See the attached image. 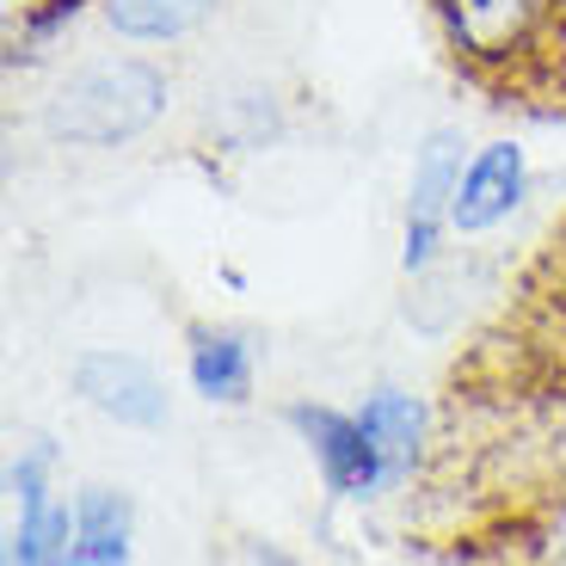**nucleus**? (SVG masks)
Segmentation results:
<instances>
[{"label":"nucleus","mask_w":566,"mask_h":566,"mask_svg":"<svg viewBox=\"0 0 566 566\" xmlns=\"http://www.w3.org/2000/svg\"><path fill=\"white\" fill-rule=\"evenodd\" d=\"M172 105V74L148 56H99L69 69L50 99L38 105V129L56 148H86V155H112L129 148L167 117Z\"/></svg>","instance_id":"f257e3e1"},{"label":"nucleus","mask_w":566,"mask_h":566,"mask_svg":"<svg viewBox=\"0 0 566 566\" xmlns=\"http://www.w3.org/2000/svg\"><path fill=\"white\" fill-rule=\"evenodd\" d=\"M443 50L481 81H524L566 50V0H431Z\"/></svg>","instance_id":"f03ea898"},{"label":"nucleus","mask_w":566,"mask_h":566,"mask_svg":"<svg viewBox=\"0 0 566 566\" xmlns=\"http://www.w3.org/2000/svg\"><path fill=\"white\" fill-rule=\"evenodd\" d=\"M468 136L455 124L424 129L407 167V203H400V271L424 277L431 265H443V241H450V210H455V185L468 167Z\"/></svg>","instance_id":"7ed1b4c3"},{"label":"nucleus","mask_w":566,"mask_h":566,"mask_svg":"<svg viewBox=\"0 0 566 566\" xmlns=\"http://www.w3.org/2000/svg\"><path fill=\"white\" fill-rule=\"evenodd\" d=\"M7 542H0V566H62L74 536V499L56 486V450L50 443H19L7 462Z\"/></svg>","instance_id":"20e7f679"},{"label":"nucleus","mask_w":566,"mask_h":566,"mask_svg":"<svg viewBox=\"0 0 566 566\" xmlns=\"http://www.w3.org/2000/svg\"><path fill=\"white\" fill-rule=\"evenodd\" d=\"M69 388L86 412L124 424V431H160L172 419V395L148 357L117 352V345H86L69 364Z\"/></svg>","instance_id":"39448f33"},{"label":"nucleus","mask_w":566,"mask_h":566,"mask_svg":"<svg viewBox=\"0 0 566 566\" xmlns=\"http://www.w3.org/2000/svg\"><path fill=\"white\" fill-rule=\"evenodd\" d=\"M283 424L296 431V443L308 450L314 474L333 499H382V468L369 450L357 407H333V400H290Z\"/></svg>","instance_id":"423d86ee"},{"label":"nucleus","mask_w":566,"mask_h":566,"mask_svg":"<svg viewBox=\"0 0 566 566\" xmlns=\"http://www.w3.org/2000/svg\"><path fill=\"white\" fill-rule=\"evenodd\" d=\"M530 198V155L517 136H493V142H474V155L462 167V185H455V210L450 228L462 241H481L493 228H505L511 216L524 210Z\"/></svg>","instance_id":"0eeeda50"},{"label":"nucleus","mask_w":566,"mask_h":566,"mask_svg":"<svg viewBox=\"0 0 566 566\" xmlns=\"http://www.w3.org/2000/svg\"><path fill=\"white\" fill-rule=\"evenodd\" d=\"M259 364H265V345L247 326L198 321L185 333V382L210 407H247L259 388Z\"/></svg>","instance_id":"6e6552de"},{"label":"nucleus","mask_w":566,"mask_h":566,"mask_svg":"<svg viewBox=\"0 0 566 566\" xmlns=\"http://www.w3.org/2000/svg\"><path fill=\"white\" fill-rule=\"evenodd\" d=\"M357 424H364L376 468H382V493H400L424 468V450H431V407L407 388H369L357 400Z\"/></svg>","instance_id":"1a4fd4ad"},{"label":"nucleus","mask_w":566,"mask_h":566,"mask_svg":"<svg viewBox=\"0 0 566 566\" xmlns=\"http://www.w3.org/2000/svg\"><path fill=\"white\" fill-rule=\"evenodd\" d=\"M62 566H136V499L124 486L74 493V536Z\"/></svg>","instance_id":"9d476101"},{"label":"nucleus","mask_w":566,"mask_h":566,"mask_svg":"<svg viewBox=\"0 0 566 566\" xmlns=\"http://www.w3.org/2000/svg\"><path fill=\"white\" fill-rule=\"evenodd\" d=\"M203 136H210L216 155H259V148H271L283 136V99L259 81L210 93V105H203Z\"/></svg>","instance_id":"9b49d317"},{"label":"nucleus","mask_w":566,"mask_h":566,"mask_svg":"<svg viewBox=\"0 0 566 566\" xmlns=\"http://www.w3.org/2000/svg\"><path fill=\"white\" fill-rule=\"evenodd\" d=\"M222 0H99V19L124 43H185L216 19Z\"/></svg>","instance_id":"f8f14e48"},{"label":"nucleus","mask_w":566,"mask_h":566,"mask_svg":"<svg viewBox=\"0 0 566 566\" xmlns=\"http://www.w3.org/2000/svg\"><path fill=\"white\" fill-rule=\"evenodd\" d=\"M86 13H99V0H25L13 31H7V74H25L38 62H50Z\"/></svg>","instance_id":"ddd939ff"},{"label":"nucleus","mask_w":566,"mask_h":566,"mask_svg":"<svg viewBox=\"0 0 566 566\" xmlns=\"http://www.w3.org/2000/svg\"><path fill=\"white\" fill-rule=\"evenodd\" d=\"M241 566H302V560H296V554H283V548H271V542H247Z\"/></svg>","instance_id":"4468645a"},{"label":"nucleus","mask_w":566,"mask_h":566,"mask_svg":"<svg viewBox=\"0 0 566 566\" xmlns=\"http://www.w3.org/2000/svg\"><path fill=\"white\" fill-rule=\"evenodd\" d=\"M554 271H560V283H566V222H560V234H554Z\"/></svg>","instance_id":"2eb2a0df"}]
</instances>
